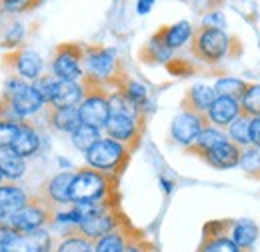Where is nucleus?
I'll return each instance as SVG.
<instances>
[{
  "label": "nucleus",
  "mask_w": 260,
  "mask_h": 252,
  "mask_svg": "<svg viewBox=\"0 0 260 252\" xmlns=\"http://www.w3.org/2000/svg\"><path fill=\"white\" fill-rule=\"evenodd\" d=\"M2 96L6 98L12 114L16 120L26 122L32 116H36L40 110L46 108L44 100L40 98V94L34 90V86L30 82H24L16 76H8V80L4 82V92Z\"/></svg>",
  "instance_id": "obj_1"
},
{
  "label": "nucleus",
  "mask_w": 260,
  "mask_h": 252,
  "mask_svg": "<svg viewBox=\"0 0 260 252\" xmlns=\"http://www.w3.org/2000/svg\"><path fill=\"white\" fill-rule=\"evenodd\" d=\"M84 86V98L76 106L78 108V118L80 124L92 126V128H104L110 118V104H108V92L106 86L92 82L90 78H82Z\"/></svg>",
  "instance_id": "obj_2"
},
{
  "label": "nucleus",
  "mask_w": 260,
  "mask_h": 252,
  "mask_svg": "<svg viewBox=\"0 0 260 252\" xmlns=\"http://www.w3.org/2000/svg\"><path fill=\"white\" fill-rule=\"evenodd\" d=\"M112 188L110 174L98 172L90 166H84L74 172L70 182V202H96L106 200Z\"/></svg>",
  "instance_id": "obj_3"
},
{
  "label": "nucleus",
  "mask_w": 260,
  "mask_h": 252,
  "mask_svg": "<svg viewBox=\"0 0 260 252\" xmlns=\"http://www.w3.org/2000/svg\"><path fill=\"white\" fill-rule=\"evenodd\" d=\"M130 148L112 140V138H100L98 142H94L86 152H84V160L86 166L94 168L98 172L104 174H116L122 164L128 160Z\"/></svg>",
  "instance_id": "obj_4"
},
{
  "label": "nucleus",
  "mask_w": 260,
  "mask_h": 252,
  "mask_svg": "<svg viewBox=\"0 0 260 252\" xmlns=\"http://www.w3.org/2000/svg\"><path fill=\"white\" fill-rule=\"evenodd\" d=\"M118 58L114 50L104 48V46H88L84 48V70L86 78L92 82L108 86V84H118Z\"/></svg>",
  "instance_id": "obj_5"
},
{
  "label": "nucleus",
  "mask_w": 260,
  "mask_h": 252,
  "mask_svg": "<svg viewBox=\"0 0 260 252\" xmlns=\"http://www.w3.org/2000/svg\"><path fill=\"white\" fill-rule=\"evenodd\" d=\"M52 216H54V206L52 204H48L40 196H30V202L24 208H20L18 212L2 218L0 222H6L18 234H26V232L44 228L48 222L52 220Z\"/></svg>",
  "instance_id": "obj_6"
},
{
  "label": "nucleus",
  "mask_w": 260,
  "mask_h": 252,
  "mask_svg": "<svg viewBox=\"0 0 260 252\" xmlns=\"http://www.w3.org/2000/svg\"><path fill=\"white\" fill-rule=\"evenodd\" d=\"M192 54L200 62L218 64L222 58H226L230 50V38L224 30L218 28H198L192 34Z\"/></svg>",
  "instance_id": "obj_7"
},
{
  "label": "nucleus",
  "mask_w": 260,
  "mask_h": 252,
  "mask_svg": "<svg viewBox=\"0 0 260 252\" xmlns=\"http://www.w3.org/2000/svg\"><path fill=\"white\" fill-rule=\"evenodd\" d=\"M52 76L56 80L80 82L84 78V48L76 42H64L54 50Z\"/></svg>",
  "instance_id": "obj_8"
},
{
  "label": "nucleus",
  "mask_w": 260,
  "mask_h": 252,
  "mask_svg": "<svg viewBox=\"0 0 260 252\" xmlns=\"http://www.w3.org/2000/svg\"><path fill=\"white\" fill-rule=\"evenodd\" d=\"M4 66L12 72V76H16L24 82H34L36 78L42 76L44 60L38 52L20 46V48H14L4 54Z\"/></svg>",
  "instance_id": "obj_9"
},
{
  "label": "nucleus",
  "mask_w": 260,
  "mask_h": 252,
  "mask_svg": "<svg viewBox=\"0 0 260 252\" xmlns=\"http://www.w3.org/2000/svg\"><path fill=\"white\" fill-rule=\"evenodd\" d=\"M206 126H208V120L204 114H198L192 110H182L180 114L174 116V120L170 124V134H172L174 142L188 148Z\"/></svg>",
  "instance_id": "obj_10"
},
{
  "label": "nucleus",
  "mask_w": 260,
  "mask_h": 252,
  "mask_svg": "<svg viewBox=\"0 0 260 252\" xmlns=\"http://www.w3.org/2000/svg\"><path fill=\"white\" fill-rule=\"evenodd\" d=\"M108 138L124 144V146H134L138 142V134H140V124H138V118L128 116V114H118V112H112L108 122L104 126Z\"/></svg>",
  "instance_id": "obj_11"
},
{
  "label": "nucleus",
  "mask_w": 260,
  "mask_h": 252,
  "mask_svg": "<svg viewBox=\"0 0 260 252\" xmlns=\"http://www.w3.org/2000/svg\"><path fill=\"white\" fill-rule=\"evenodd\" d=\"M74 172L70 170H60L54 176H50L42 186L36 196H40L42 200H46L48 204H70V182H72Z\"/></svg>",
  "instance_id": "obj_12"
},
{
  "label": "nucleus",
  "mask_w": 260,
  "mask_h": 252,
  "mask_svg": "<svg viewBox=\"0 0 260 252\" xmlns=\"http://www.w3.org/2000/svg\"><path fill=\"white\" fill-rule=\"evenodd\" d=\"M118 226H120L118 214L114 212V208H110V210H106V212H102L98 216H92V218H86V220L80 222L76 226V234H80V236L88 238L90 242H94L100 236L116 230Z\"/></svg>",
  "instance_id": "obj_13"
},
{
  "label": "nucleus",
  "mask_w": 260,
  "mask_h": 252,
  "mask_svg": "<svg viewBox=\"0 0 260 252\" xmlns=\"http://www.w3.org/2000/svg\"><path fill=\"white\" fill-rule=\"evenodd\" d=\"M82 98H84V86H82V82L54 80L46 106H52V108L78 106V104L82 102Z\"/></svg>",
  "instance_id": "obj_14"
},
{
  "label": "nucleus",
  "mask_w": 260,
  "mask_h": 252,
  "mask_svg": "<svg viewBox=\"0 0 260 252\" xmlns=\"http://www.w3.org/2000/svg\"><path fill=\"white\" fill-rule=\"evenodd\" d=\"M6 252H52V236L48 230L40 228L26 234H18L10 244L4 246Z\"/></svg>",
  "instance_id": "obj_15"
},
{
  "label": "nucleus",
  "mask_w": 260,
  "mask_h": 252,
  "mask_svg": "<svg viewBox=\"0 0 260 252\" xmlns=\"http://www.w3.org/2000/svg\"><path fill=\"white\" fill-rule=\"evenodd\" d=\"M238 114H240L238 100L228 98V96H216L204 116H206L208 124H212L214 128H226Z\"/></svg>",
  "instance_id": "obj_16"
},
{
  "label": "nucleus",
  "mask_w": 260,
  "mask_h": 252,
  "mask_svg": "<svg viewBox=\"0 0 260 252\" xmlns=\"http://www.w3.org/2000/svg\"><path fill=\"white\" fill-rule=\"evenodd\" d=\"M228 222H210L204 228V240L198 252H240V248L232 242V238L224 234V226Z\"/></svg>",
  "instance_id": "obj_17"
},
{
  "label": "nucleus",
  "mask_w": 260,
  "mask_h": 252,
  "mask_svg": "<svg viewBox=\"0 0 260 252\" xmlns=\"http://www.w3.org/2000/svg\"><path fill=\"white\" fill-rule=\"evenodd\" d=\"M28 202H30V194L22 188V186H18L16 182H6L4 180L0 184V216L2 218L18 212Z\"/></svg>",
  "instance_id": "obj_18"
},
{
  "label": "nucleus",
  "mask_w": 260,
  "mask_h": 252,
  "mask_svg": "<svg viewBox=\"0 0 260 252\" xmlns=\"http://www.w3.org/2000/svg\"><path fill=\"white\" fill-rule=\"evenodd\" d=\"M240 156H242V148L230 140H224L220 144H216L212 150H208L204 154V160L212 166V168H218V170H228V168H234L240 164Z\"/></svg>",
  "instance_id": "obj_19"
},
{
  "label": "nucleus",
  "mask_w": 260,
  "mask_h": 252,
  "mask_svg": "<svg viewBox=\"0 0 260 252\" xmlns=\"http://www.w3.org/2000/svg\"><path fill=\"white\" fill-rule=\"evenodd\" d=\"M10 148L20 158H24V160L34 156L38 152V148H40V134H38V130L28 120L26 122H20L18 134H16V138H14V142H12Z\"/></svg>",
  "instance_id": "obj_20"
},
{
  "label": "nucleus",
  "mask_w": 260,
  "mask_h": 252,
  "mask_svg": "<svg viewBox=\"0 0 260 252\" xmlns=\"http://www.w3.org/2000/svg\"><path fill=\"white\" fill-rule=\"evenodd\" d=\"M46 122L52 126L58 132L64 134H72L78 126H80V118H78V108L76 106H66V108H52L46 106Z\"/></svg>",
  "instance_id": "obj_21"
},
{
  "label": "nucleus",
  "mask_w": 260,
  "mask_h": 252,
  "mask_svg": "<svg viewBox=\"0 0 260 252\" xmlns=\"http://www.w3.org/2000/svg\"><path fill=\"white\" fill-rule=\"evenodd\" d=\"M216 92L208 84H194L188 88V92L182 98V110H192L198 114H206L210 104L214 102Z\"/></svg>",
  "instance_id": "obj_22"
},
{
  "label": "nucleus",
  "mask_w": 260,
  "mask_h": 252,
  "mask_svg": "<svg viewBox=\"0 0 260 252\" xmlns=\"http://www.w3.org/2000/svg\"><path fill=\"white\" fill-rule=\"evenodd\" d=\"M0 174L6 182H16L26 174V160L20 158L12 148H0Z\"/></svg>",
  "instance_id": "obj_23"
},
{
  "label": "nucleus",
  "mask_w": 260,
  "mask_h": 252,
  "mask_svg": "<svg viewBox=\"0 0 260 252\" xmlns=\"http://www.w3.org/2000/svg\"><path fill=\"white\" fill-rule=\"evenodd\" d=\"M158 34H160V38H162L166 48L176 50V48H182V46L192 38L194 28H192L190 22L180 20V22H176V24H172V26H162V28L158 30Z\"/></svg>",
  "instance_id": "obj_24"
},
{
  "label": "nucleus",
  "mask_w": 260,
  "mask_h": 252,
  "mask_svg": "<svg viewBox=\"0 0 260 252\" xmlns=\"http://www.w3.org/2000/svg\"><path fill=\"white\" fill-rule=\"evenodd\" d=\"M224 140H228V138L220 128L206 126V128L196 136V140L186 148V150L192 152V154H196V156H204L208 150H212L216 144H220V142H224Z\"/></svg>",
  "instance_id": "obj_25"
},
{
  "label": "nucleus",
  "mask_w": 260,
  "mask_h": 252,
  "mask_svg": "<svg viewBox=\"0 0 260 252\" xmlns=\"http://www.w3.org/2000/svg\"><path fill=\"white\" fill-rule=\"evenodd\" d=\"M232 242L242 250V248H250L256 238H258V226L252 220H236L234 224H230V234Z\"/></svg>",
  "instance_id": "obj_26"
},
{
  "label": "nucleus",
  "mask_w": 260,
  "mask_h": 252,
  "mask_svg": "<svg viewBox=\"0 0 260 252\" xmlns=\"http://www.w3.org/2000/svg\"><path fill=\"white\" fill-rule=\"evenodd\" d=\"M128 244V236L120 230V226L104 236H100L98 240H94V252H122L124 246Z\"/></svg>",
  "instance_id": "obj_27"
},
{
  "label": "nucleus",
  "mask_w": 260,
  "mask_h": 252,
  "mask_svg": "<svg viewBox=\"0 0 260 252\" xmlns=\"http://www.w3.org/2000/svg\"><path fill=\"white\" fill-rule=\"evenodd\" d=\"M142 58H146V62H170L172 60V50L164 46L160 34L156 32L146 42V46L142 50Z\"/></svg>",
  "instance_id": "obj_28"
},
{
  "label": "nucleus",
  "mask_w": 260,
  "mask_h": 252,
  "mask_svg": "<svg viewBox=\"0 0 260 252\" xmlns=\"http://www.w3.org/2000/svg\"><path fill=\"white\" fill-rule=\"evenodd\" d=\"M248 82L236 78V76H222L216 80V84L212 86L216 96H228V98H234V100H240V96L244 94Z\"/></svg>",
  "instance_id": "obj_29"
},
{
  "label": "nucleus",
  "mask_w": 260,
  "mask_h": 252,
  "mask_svg": "<svg viewBox=\"0 0 260 252\" xmlns=\"http://www.w3.org/2000/svg\"><path fill=\"white\" fill-rule=\"evenodd\" d=\"M238 104H240V112L246 114L248 118L260 116V84H248Z\"/></svg>",
  "instance_id": "obj_30"
},
{
  "label": "nucleus",
  "mask_w": 260,
  "mask_h": 252,
  "mask_svg": "<svg viewBox=\"0 0 260 252\" xmlns=\"http://www.w3.org/2000/svg\"><path fill=\"white\" fill-rule=\"evenodd\" d=\"M102 136H100V130L92 128V126L80 124L72 134H70V140L74 144V148H78L80 152H86L94 142H98Z\"/></svg>",
  "instance_id": "obj_31"
},
{
  "label": "nucleus",
  "mask_w": 260,
  "mask_h": 252,
  "mask_svg": "<svg viewBox=\"0 0 260 252\" xmlns=\"http://www.w3.org/2000/svg\"><path fill=\"white\" fill-rule=\"evenodd\" d=\"M248 124H250V118L240 112V114L226 126L230 142L238 144L240 148H242V146H248V144H250V142H248Z\"/></svg>",
  "instance_id": "obj_32"
},
{
  "label": "nucleus",
  "mask_w": 260,
  "mask_h": 252,
  "mask_svg": "<svg viewBox=\"0 0 260 252\" xmlns=\"http://www.w3.org/2000/svg\"><path fill=\"white\" fill-rule=\"evenodd\" d=\"M118 90H122L128 100H132L136 106H144V102H146V98H148V88L144 86V84H140V82H136V80H118Z\"/></svg>",
  "instance_id": "obj_33"
},
{
  "label": "nucleus",
  "mask_w": 260,
  "mask_h": 252,
  "mask_svg": "<svg viewBox=\"0 0 260 252\" xmlns=\"http://www.w3.org/2000/svg\"><path fill=\"white\" fill-rule=\"evenodd\" d=\"M56 252H94V246L88 238L80 234H70L56 246Z\"/></svg>",
  "instance_id": "obj_34"
},
{
  "label": "nucleus",
  "mask_w": 260,
  "mask_h": 252,
  "mask_svg": "<svg viewBox=\"0 0 260 252\" xmlns=\"http://www.w3.org/2000/svg\"><path fill=\"white\" fill-rule=\"evenodd\" d=\"M20 128V120L0 116V148H10Z\"/></svg>",
  "instance_id": "obj_35"
},
{
  "label": "nucleus",
  "mask_w": 260,
  "mask_h": 252,
  "mask_svg": "<svg viewBox=\"0 0 260 252\" xmlns=\"http://www.w3.org/2000/svg\"><path fill=\"white\" fill-rule=\"evenodd\" d=\"M42 0H0V10L8 14H18V12H30L36 6H40Z\"/></svg>",
  "instance_id": "obj_36"
},
{
  "label": "nucleus",
  "mask_w": 260,
  "mask_h": 252,
  "mask_svg": "<svg viewBox=\"0 0 260 252\" xmlns=\"http://www.w3.org/2000/svg\"><path fill=\"white\" fill-rule=\"evenodd\" d=\"M240 166L244 172L248 174H260V152L256 148H246L242 150V156H240Z\"/></svg>",
  "instance_id": "obj_37"
},
{
  "label": "nucleus",
  "mask_w": 260,
  "mask_h": 252,
  "mask_svg": "<svg viewBox=\"0 0 260 252\" xmlns=\"http://www.w3.org/2000/svg\"><path fill=\"white\" fill-rule=\"evenodd\" d=\"M24 24H12L8 32H6V36H4V42H2V46L4 48H10V50H14V48H20V44H22V40H24Z\"/></svg>",
  "instance_id": "obj_38"
},
{
  "label": "nucleus",
  "mask_w": 260,
  "mask_h": 252,
  "mask_svg": "<svg viewBox=\"0 0 260 252\" xmlns=\"http://www.w3.org/2000/svg\"><path fill=\"white\" fill-rule=\"evenodd\" d=\"M202 26H204V28H218V30H224L226 18H224V14H222L220 10H212V12H208V14L202 18Z\"/></svg>",
  "instance_id": "obj_39"
},
{
  "label": "nucleus",
  "mask_w": 260,
  "mask_h": 252,
  "mask_svg": "<svg viewBox=\"0 0 260 252\" xmlns=\"http://www.w3.org/2000/svg\"><path fill=\"white\" fill-rule=\"evenodd\" d=\"M248 142L252 144V148L260 150V116L250 118V124H248Z\"/></svg>",
  "instance_id": "obj_40"
},
{
  "label": "nucleus",
  "mask_w": 260,
  "mask_h": 252,
  "mask_svg": "<svg viewBox=\"0 0 260 252\" xmlns=\"http://www.w3.org/2000/svg\"><path fill=\"white\" fill-rule=\"evenodd\" d=\"M152 6H154V0H138V2H136L138 14H148V12L152 10Z\"/></svg>",
  "instance_id": "obj_41"
},
{
  "label": "nucleus",
  "mask_w": 260,
  "mask_h": 252,
  "mask_svg": "<svg viewBox=\"0 0 260 252\" xmlns=\"http://www.w3.org/2000/svg\"><path fill=\"white\" fill-rule=\"evenodd\" d=\"M122 252H146V246L140 240H128V244L124 246Z\"/></svg>",
  "instance_id": "obj_42"
},
{
  "label": "nucleus",
  "mask_w": 260,
  "mask_h": 252,
  "mask_svg": "<svg viewBox=\"0 0 260 252\" xmlns=\"http://www.w3.org/2000/svg\"><path fill=\"white\" fill-rule=\"evenodd\" d=\"M160 182H162L164 186V192H172V182H168L166 178H160Z\"/></svg>",
  "instance_id": "obj_43"
},
{
  "label": "nucleus",
  "mask_w": 260,
  "mask_h": 252,
  "mask_svg": "<svg viewBox=\"0 0 260 252\" xmlns=\"http://www.w3.org/2000/svg\"><path fill=\"white\" fill-rule=\"evenodd\" d=\"M58 164H60V166H62V168H70V166H72V164H70V162H66L64 158H58Z\"/></svg>",
  "instance_id": "obj_44"
},
{
  "label": "nucleus",
  "mask_w": 260,
  "mask_h": 252,
  "mask_svg": "<svg viewBox=\"0 0 260 252\" xmlns=\"http://www.w3.org/2000/svg\"><path fill=\"white\" fill-rule=\"evenodd\" d=\"M2 182H4V176H2V174H0V184H2Z\"/></svg>",
  "instance_id": "obj_45"
},
{
  "label": "nucleus",
  "mask_w": 260,
  "mask_h": 252,
  "mask_svg": "<svg viewBox=\"0 0 260 252\" xmlns=\"http://www.w3.org/2000/svg\"><path fill=\"white\" fill-rule=\"evenodd\" d=\"M0 252H6V250H4V246H2V244H0Z\"/></svg>",
  "instance_id": "obj_46"
},
{
  "label": "nucleus",
  "mask_w": 260,
  "mask_h": 252,
  "mask_svg": "<svg viewBox=\"0 0 260 252\" xmlns=\"http://www.w3.org/2000/svg\"><path fill=\"white\" fill-rule=\"evenodd\" d=\"M0 218H2V216H0Z\"/></svg>",
  "instance_id": "obj_47"
}]
</instances>
